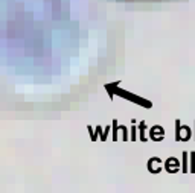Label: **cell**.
<instances>
[{"instance_id": "obj_4", "label": "cell", "mask_w": 195, "mask_h": 193, "mask_svg": "<svg viewBox=\"0 0 195 193\" xmlns=\"http://www.w3.org/2000/svg\"><path fill=\"white\" fill-rule=\"evenodd\" d=\"M117 120H113V140H117Z\"/></svg>"}, {"instance_id": "obj_1", "label": "cell", "mask_w": 195, "mask_h": 193, "mask_svg": "<svg viewBox=\"0 0 195 193\" xmlns=\"http://www.w3.org/2000/svg\"><path fill=\"white\" fill-rule=\"evenodd\" d=\"M163 137H165V129L162 128V126H152L151 131H150V138L151 140H154V141H162L163 140Z\"/></svg>"}, {"instance_id": "obj_6", "label": "cell", "mask_w": 195, "mask_h": 193, "mask_svg": "<svg viewBox=\"0 0 195 193\" xmlns=\"http://www.w3.org/2000/svg\"><path fill=\"white\" fill-rule=\"evenodd\" d=\"M131 140H136V128H134V123H133V128H131Z\"/></svg>"}, {"instance_id": "obj_5", "label": "cell", "mask_w": 195, "mask_h": 193, "mask_svg": "<svg viewBox=\"0 0 195 193\" xmlns=\"http://www.w3.org/2000/svg\"><path fill=\"white\" fill-rule=\"evenodd\" d=\"M108 132H110V126H107V128H105V132L101 135V140H102V141L107 140V134H108Z\"/></svg>"}, {"instance_id": "obj_3", "label": "cell", "mask_w": 195, "mask_h": 193, "mask_svg": "<svg viewBox=\"0 0 195 193\" xmlns=\"http://www.w3.org/2000/svg\"><path fill=\"white\" fill-rule=\"evenodd\" d=\"M140 140L142 141H146V137H145V122H140Z\"/></svg>"}, {"instance_id": "obj_2", "label": "cell", "mask_w": 195, "mask_h": 193, "mask_svg": "<svg viewBox=\"0 0 195 193\" xmlns=\"http://www.w3.org/2000/svg\"><path fill=\"white\" fill-rule=\"evenodd\" d=\"M165 167H166V170L169 172V173H177L180 170V163L177 161L175 158H172V157H171V158L165 163Z\"/></svg>"}]
</instances>
